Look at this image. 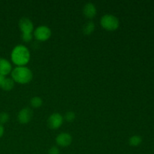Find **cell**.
I'll return each mask as SVG.
<instances>
[{
  "label": "cell",
  "mask_w": 154,
  "mask_h": 154,
  "mask_svg": "<svg viewBox=\"0 0 154 154\" xmlns=\"http://www.w3.org/2000/svg\"><path fill=\"white\" fill-rule=\"evenodd\" d=\"M32 118V111L29 108H24L17 114L18 121L23 124L29 123Z\"/></svg>",
  "instance_id": "ba28073f"
},
{
  "label": "cell",
  "mask_w": 154,
  "mask_h": 154,
  "mask_svg": "<svg viewBox=\"0 0 154 154\" xmlns=\"http://www.w3.org/2000/svg\"><path fill=\"white\" fill-rule=\"evenodd\" d=\"M9 120V115L8 113L6 112H2L0 113V124H3L8 121Z\"/></svg>",
  "instance_id": "2e32d148"
},
{
  "label": "cell",
  "mask_w": 154,
  "mask_h": 154,
  "mask_svg": "<svg viewBox=\"0 0 154 154\" xmlns=\"http://www.w3.org/2000/svg\"><path fill=\"white\" fill-rule=\"evenodd\" d=\"M12 66L10 62L5 58H0V75L5 76L11 72Z\"/></svg>",
  "instance_id": "9c48e42d"
},
{
  "label": "cell",
  "mask_w": 154,
  "mask_h": 154,
  "mask_svg": "<svg viewBox=\"0 0 154 154\" xmlns=\"http://www.w3.org/2000/svg\"><path fill=\"white\" fill-rule=\"evenodd\" d=\"M32 72L26 66H17L11 71V78L14 82L25 84L32 79Z\"/></svg>",
  "instance_id": "7a4b0ae2"
},
{
  "label": "cell",
  "mask_w": 154,
  "mask_h": 154,
  "mask_svg": "<svg viewBox=\"0 0 154 154\" xmlns=\"http://www.w3.org/2000/svg\"><path fill=\"white\" fill-rule=\"evenodd\" d=\"M100 24L104 29L108 31L116 30L120 26L118 18L113 14H105L100 20Z\"/></svg>",
  "instance_id": "3957f363"
},
{
  "label": "cell",
  "mask_w": 154,
  "mask_h": 154,
  "mask_svg": "<svg viewBox=\"0 0 154 154\" xmlns=\"http://www.w3.org/2000/svg\"><path fill=\"white\" fill-rule=\"evenodd\" d=\"M5 79V77L3 76V75H0V87H1Z\"/></svg>",
  "instance_id": "d6986e66"
},
{
  "label": "cell",
  "mask_w": 154,
  "mask_h": 154,
  "mask_svg": "<svg viewBox=\"0 0 154 154\" xmlns=\"http://www.w3.org/2000/svg\"><path fill=\"white\" fill-rule=\"evenodd\" d=\"M75 114L73 111H68L65 115V120L67 122H72L75 119Z\"/></svg>",
  "instance_id": "9a60e30c"
},
{
  "label": "cell",
  "mask_w": 154,
  "mask_h": 154,
  "mask_svg": "<svg viewBox=\"0 0 154 154\" xmlns=\"http://www.w3.org/2000/svg\"><path fill=\"white\" fill-rule=\"evenodd\" d=\"M72 141V135L67 132H61L56 138V142L60 147H68Z\"/></svg>",
  "instance_id": "52a82bcc"
},
{
  "label": "cell",
  "mask_w": 154,
  "mask_h": 154,
  "mask_svg": "<svg viewBox=\"0 0 154 154\" xmlns=\"http://www.w3.org/2000/svg\"><path fill=\"white\" fill-rule=\"evenodd\" d=\"M4 127L2 126V125L0 124V138H1L3 135V134H4Z\"/></svg>",
  "instance_id": "ffe728a7"
},
{
  "label": "cell",
  "mask_w": 154,
  "mask_h": 154,
  "mask_svg": "<svg viewBox=\"0 0 154 154\" xmlns=\"http://www.w3.org/2000/svg\"><path fill=\"white\" fill-rule=\"evenodd\" d=\"M83 13L87 18H93L96 14V8L94 4L91 2H88L84 6Z\"/></svg>",
  "instance_id": "30bf717a"
},
{
  "label": "cell",
  "mask_w": 154,
  "mask_h": 154,
  "mask_svg": "<svg viewBox=\"0 0 154 154\" xmlns=\"http://www.w3.org/2000/svg\"><path fill=\"white\" fill-rule=\"evenodd\" d=\"M141 142H142V138L139 135H133L129 140V144L131 146H133V147H137L139 144H141Z\"/></svg>",
  "instance_id": "4fadbf2b"
},
{
  "label": "cell",
  "mask_w": 154,
  "mask_h": 154,
  "mask_svg": "<svg viewBox=\"0 0 154 154\" xmlns=\"http://www.w3.org/2000/svg\"><path fill=\"white\" fill-rule=\"evenodd\" d=\"M19 27L22 32V34H32L34 30L32 21L28 17H22L20 20Z\"/></svg>",
  "instance_id": "5b68a950"
},
{
  "label": "cell",
  "mask_w": 154,
  "mask_h": 154,
  "mask_svg": "<svg viewBox=\"0 0 154 154\" xmlns=\"http://www.w3.org/2000/svg\"><path fill=\"white\" fill-rule=\"evenodd\" d=\"M14 86V81H13V79L12 78H5L1 88L2 90H5V91H10V90H11L13 89Z\"/></svg>",
  "instance_id": "8fae6325"
},
{
  "label": "cell",
  "mask_w": 154,
  "mask_h": 154,
  "mask_svg": "<svg viewBox=\"0 0 154 154\" xmlns=\"http://www.w3.org/2000/svg\"><path fill=\"white\" fill-rule=\"evenodd\" d=\"M95 29V24L92 21H89V22L86 23L85 25L83 27V32L84 34L86 35H90L94 31Z\"/></svg>",
  "instance_id": "7c38bea8"
},
{
  "label": "cell",
  "mask_w": 154,
  "mask_h": 154,
  "mask_svg": "<svg viewBox=\"0 0 154 154\" xmlns=\"http://www.w3.org/2000/svg\"><path fill=\"white\" fill-rule=\"evenodd\" d=\"M11 61L17 66H24L29 62L30 51L23 45H18L13 48L11 54Z\"/></svg>",
  "instance_id": "6da1fadb"
},
{
  "label": "cell",
  "mask_w": 154,
  "mask_h": 154,
  "mask_svg": "<svg viewBox=\"0 0 154 154\" xmlns=\"http://www.w3.org/2000/svg\"><path fill=\"white\" fill-rule=\"evenodd\" d=\"M63 123V117L59 113H54L48 120V125L51 129H56L60 128Z\"/></svg>",
  "instance_id": "8992f818"
},
{
  "label": "cell",
  "mask_w": 154,
  "mask_h": 154,
  "mask_svg": "<svg viewBox=\"0 0 154 154\" xmlns=\"http://www.w3.org/2000/svg\"><path fill=\"white\" fill-rule=\"evenodd\" d=\"M43 104V101L38 96H34L30 100V105L33 107V108H39L42 106Z\"/></svg>",
  "instance_id": "5bb4252c"
},
{
  "label": "cell",
  "mask_w": 154,
  "mask_h": 154,
  "mask_svg": "<svg viewBox=\"0 0 154 154\" xmlns=\"http://www.w3.org/2000/svg\"><path fill=\"white\" fill-rule=\"evenodd\" d=\"M32 34H22L21 35V38H22L23 40L26 42H30V41L32 39Z\"/></svg>",
  "instance_id": "e0dca14e"
},
{
  "label": "cell",
  "mask_w": 154,
  "mask_h": 154,
  "mask_svg": "<svg viewBox=\"0 0 154 154\" xmlns=\"http://www.w3.org/2000/svg\"><path fill=\"white\" fill-rule=\"evenodd\" d=\"M48 154H60V150L57 147L54 146L51 147L48 150Z\"/></svg>",
  "instance_id": "ac0fdd59"
},
{
  "label": "cell",
  "mask_w": 154,
  "mask_h": 154,
  "mask_svg": "<svg viewBox=\"0 0 154 154\" xmlns=\"http://www.w3.org/2000/svg\"><path fill=\"white\" fill-rule=\"evenodd\" d=\"M34 36L37 40L45 42L51 36V29L45 25L39 26L34 30Z\"/></svg>",
  "instance_id": "277c9868"
}]
</instances>
